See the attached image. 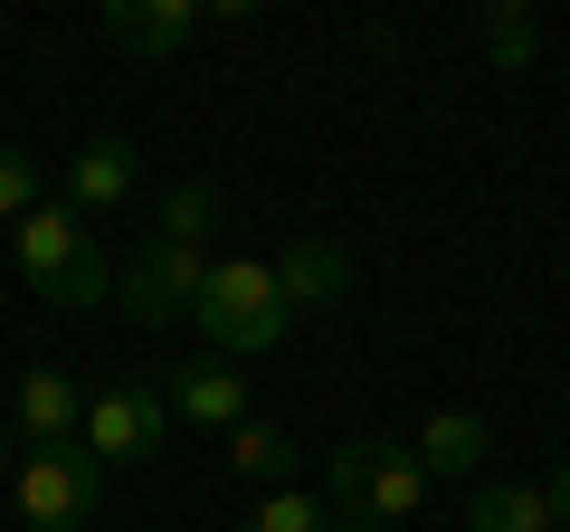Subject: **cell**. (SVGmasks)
Here are the masks:
<instances>
[{"label": "cell", "mask_w": 570, "mask_h": 532, "mask_svg": "<svg viewBox=\"0 0 570 532\" xmlns=\"http://www.w3.org/2000/svg\"><path fill=\"white\" fill-rule=\"evenodd\" d=\"M190 324L209 333L219 362H257V352L285 343L295 314H285L276 266H266V257H209V286H200V305H190Z\"/></svg>", "instance_id": "6da1fadb"}, {"label": "cell", "mask_w": 570, "mask_h": 532, "mask_svg": "<svg viewBox=\"0 0 570 532\" xmlns=\"http://www.w3.org/2000/svg\"><path fill=\"white\" fill-rule=\"evenodd\" d=\"M10 494H20L29 532H77V523H96V504H105V456L86 447V437L29 447L20 466H10Z\"/></svg>", "instance_id": "7a4b0ae2"}, {"label": "cell", "mask_w": 570, "mask_h": 532, "mask_svg": "<svg viewBox=\"0 0 570 532\" xmlns=\"http://www.w3.org/2000/svg\"><path fill=\"white\" fill-rule=\"evenodd\" d=\"M209 286V247H171V238H142L134 257H124L115 295L134 324H190V305H200Z\"/></svg>", "instance_id": "3957f363"}, {"label": "cell", "mask_w": 570, "mask_h": 532, "mask_svg": "<svg viewBox=\"0 0 570 532\" xmlns=\"http://www.w3.org/2000/svg\"><path fill=\"white\" fill-rule=\"evenodd\" d=\"M77 437L105 456V466H142V456H163V437H171V400L153 381H115V390L86 400V428Z\"/></svg>", "instance_id": "277c9868"}, {"label": "cell", "mask_w": 570, "mask_h": 532, "mask_svg": "<svg viewBox=\"0 0 570 532\" xmlns=\"http://www.w3.org/2000/svg\"><path fill=\"white\" fill-rule=\"evenodd\" d=\"M266 266H276V295H285V314H324V305H343V295H352V257H343V238H324V228L285 238Z\"/></svg>", "instance_id": "5b68a950"}, {"label": "cell", "mask_w": 570, "mask_h": 532, "mask_svg": "<svg viewBox=\"0 0 570 532\" xmlns=\"http://www.w3.org/2000/svg\"><path fill=\"white\" fill-rule=\"evenodd\" d=\"M105 39L124 48V58H181L190 39H200V0H105Z\"/></svg>", "instance_id": "8992f818"}, {"label": "cell", "mask_w": 570, "mask_h": 532, "mask_svg": "<svg viewBox=\"0 0 570 532\" xmlns=\"http://www.w3.org/2000/svg\"><path fill=\"white\" fill-rule=\"evenodd\" d=\"M163 400H171V418H190V428H238L247 418V371L219 362V352H200V362L171 371Z\"/></svg>", "instance_id": "52a82bcc"}, {"label": "cell", "mask_w": 570, "mask_h": 532, "mask_svg": "<svg viewBox=\"0 0 570 532\" xmlns=\"http://www.w3.org/2000/svg\"><path fill=\"white\" fill-rule=\"evenodd\" d=\"M10 238H20V276H29V286L48 295V286L67 276V266H77L86 247H96V228H86V219H77L67 200H39V209H29L20 228H10Z\"/></svg>", "instance_id": "ba28073f"}, {"label": "cell", "mask_w": 570, "mask_h": 532, "mask_svg": "<svg viewBox=\"0 0 570 532\" xmlns=\"http://www.w3.org/2000/svg\"><path fill=\"white\" fill-rule=\"evenodd\" d=\"M77 428H86V390L67 381L58 362L20 371V437L29 447H58V437H77Z\"/></svg>", "instance_id": "9c48e42d"}, {"label": "cell", "mask_w": 570, "mask_h": 532, "mask_svg": "<svg viewBox=\"0 0 570 532\" xmlns=\"http://www.w3.org/2000/svg\"><path fill=\"white\" fill-rule=\"evenodd\" d=\"M409 456H419V475H428V485H438V475H475V466L494 456V428H485L475 410H438L419 437H409Z\"/></svg>", "instance_id": "30bf717a"}, {"label": "cell", "mask_w": 570, "mask_h": 532, "mask_svg": "<svg viewBox=\"0 0 570 532\" xmlns=\"http://www.w3.org/2000/svg\"><path fill=\"white\" fill-rule=\"evenodd\" d=\"M124 190H134V144H124V134H96V144L67 162V209H77V219L96 209V219H105Z\"/></svg>", "instance_id": "8fae6325"}, {"label": "cell", "mask_w": 570, "mask_h": 532, "mask_svg": "<svg viewBox=\"0 0 570 532\" xmlns=\"http://www.w3.org/2000/svg\"><path fill=\"white\" fill-rule=\"evenodd\" d=\"M466 532H561V523H551V494H542V485L494 475V485L466 494Z\"/></svg>", "instance_id": "7c38bea8"}, {"label": "cell", "mask_w": 570, "mask_h": 532, "mask_svg": "<svg viewBox=\"0 0 570 532\" xmlns=\"http://www.w3.org/2000/svg\"><path fill=\"white\" fill-rule=\"evenodd\" d=\"M419 504H428V475H419V456L381 437V456H371V485H362V523H409Z\"/></svg>", "instance_id": "4fadbf2b"}, {"label": "cell", "mask_w": 570, "mask_h": 532, "mask_svg": "<svg viewBox=\"0 0 570 532\" xmlns=\"http://www.w3.org/2000/svg\"><path fill=\"white\" fill-rule=\"evenodd\" d=\"M295 456H305V447H295L276 418H238V428H228V475H238V485H285Z\"/></svg>", "instance_id": "5bb4252c"}, {"label": "cell", "mask_w": 570, "mask_h": 532, "mask_svg": "<svg viewBox=\"0 0 570 532\" xmlns=\"http://www.w3.org/2000/svg\"><path fill=\"white\" fill-rule=\"evenodd\" d=\"M209 228H219V190H209V181H171V190H163V219H153V238L209 247Z\"/></svg>", "instance_id": "9a60e30c"}, {"label": "cell", "mask_w": 570, "mask_h": 532, "mask_svg": "<svg viewBox=\"0 0 570 532\" xmlns=\"http://www.w3.org/2000/svg\"><path fill=\"white\" fill-rule=\"evenodd\" d=\"M485 58L504 67V77L542 58V29H532V10H523V0H494V10H485Z\"/></svg>", "instance_id": "2e32d148"}, {"label": "cell", "mask_w": 570, "mask_h": 532, "mask_svg": "<svg viewBox=\"0 0 570 532\" xmlns=\"http://www.w3.org/2000/svg\"><path fill=\"white\" fill-rule=\"evenodd\" d=\"M238 532H333V504H324V494H295V485H276V494H266V504L247 513Z\"/></svg>", "instance_id": "e0dca14e"}, {"label": "cell", "mask_w": 570, "mask_h": 532, "mask_svg": "<svg viewBox=\"0 0 570 532\" xmlns=\"http://www.w3.org/2000/svg\"><path fill=\"white\" fill-rule=\"evenodd\" d=\"M105 295H115V266H105V247H86V257L67 266L58 286H48V305H67V314H96Z\"/></svg>", "instance_id": "ac0fdd59"}, {"label": "cell", "mask_w": 570, "mask_h": 532, "mask_svg": "<svg viewBox=\"0 0 570 532\" xmlns=\"http://www.w3.org/2000/svg\"><path fill=\"white\" fill-rule=\"evenodd\" d=\"M39 209V162L20 144H0V219H29Z\"/></svg>", "instance_id": "d6986e66"}, {"label": "cell", "mask_w": 570, "mask_h": 532, "mask_svg": "<svg viewBox=\"0 0 570 532\" xmlns=\"http://www.w3.org/2000/svg\"><path fill=\"white\" fill-rule=\"evenodd\" d=\"M542 494H551V523H570V456L551 466V485H542Z\"/></svg>", "instance_id": "ffe728a7"}, {"label": "cell", "mask_w": 570, "mask_h": 532, "mask_svg": "<svg viewBox=\"0 0 570 532\" xmlns=\"http://www.w3.org/2000/svg\"><path fill=\"white\" fill-rule=\"evenodd\" d=\"M0 485H10V428H0Z\"/></svg>", "instance_id": "44dd1931"}, {"label": "cell", "mask_w": 570, "mask_h": 532, "mask_svg": "<svg viewBox=\"0 0 570 532\" xmlns=\"http://www.w3.org/2000/svg\"><path fill=\"white\" fill-rule=\"evenodd\" d=\"M333 532H381V523H333Z\"/></svg>", "instance_id": "7402d4cb"}]
</instances>
